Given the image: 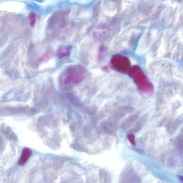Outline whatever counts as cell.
Instances as JSON below:
<instances>
[{"label": "cell", "mask_w": 183, "mask_h": 183, "mask_svg": "<svg viewBox=\"0 0 183 183\" xmlns=\"http://www.w3.org/2000/svg\"><path fill=\"white\" fill-rule=\"evenodd\" d=\"M31 154V151L30 149L25 148L23 150L20 158L18 161V164L20 166L24 165L26 161L30 157Z\"/></svg>", "instance_id": "3"}, {"label": "cell", "mask_w": 183, "mask_h": 183, "mask_svg": "<svg viewBox=\"0 0 183 183\" xmlns=\"http://www.w3.org/2000/svg\"><path fill=\"white\" fill-rule=\"evenodd\" d=\"M71 47L70 46H63L59 47L57 52V56L59 59H62L70 54Z\"/></svg>", "instance_id": "2"}, {"label": "cell", "mask_w": 183, "mask_h": 183, "mask_svg": "<svg viewBox=\"0 0 183 183\" xmlns=\"http://www.w3.org/2000/svg\"><path fill=\"white\" fill-rule=\"evenodd\" d=\"M127 137L131 144L133 145H135L136 142H135V136L132 134H129L128 135Z\"/></svg>", "instance_id": "6"}, {"label": "cell", "mask_w": 183, "mask_h": 183, "mask_svg": "<svg viewBox=\"0 0 183 183\" xmlns=\"http://www.w3.org/2000/svg\"><path fill=\"white\" fill-rule=\"evenodd\" d=\"M98 46H93L90 50L89 53V64L90 67H94L96 65L98 61Z\"/></svg>", "instance_id": "1"}, {"label": "cell", "mask_w": 183, "mask_h": 183, "mask_svg": "<svg viewBox=\"0 0 183 183\" xmlns=\"http://www.w3.org/2000/svg\"><path fill=\"white\" fill-rule=\"evenodd\" d=\"M29 18L30 20V24L31 26L35 25L36 21V15L33 13H31L29 15Z\"/></svg>", "instance_id": "4"}, {"label": "cell", "mask_w": 183, "mask_h": 183, "mask_svg": "<svg viewBox=\"0 0 183 183\" xmlns=\"http://www.w3.org/2000/svg\"><path fill=\"white\" fill-rule=\"evenodd\" d=\"M93 76L96 77H98L102 76L104 74V72L99 69H94L91 71Z\"/></svg>", "instance_id": "5"}]
</instances>
